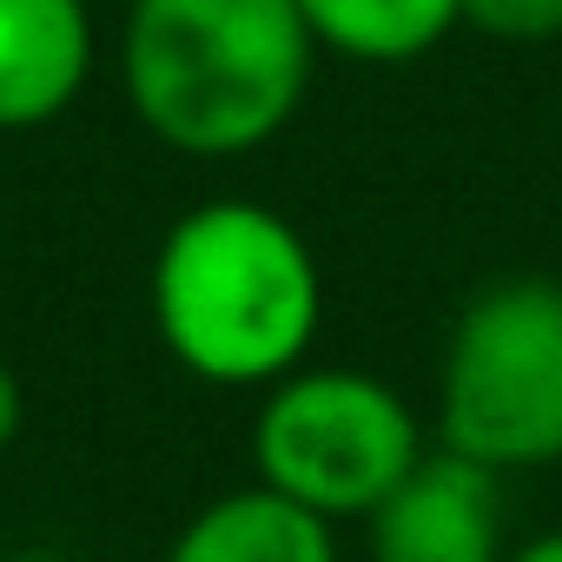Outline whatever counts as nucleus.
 <instances>
[{"mask_svg":"<svg viewBox=\"0 0 562 562\" xmlns=\"http://www.w3.org/2000/svg\"><path fill=\"white\" fill-rule=\"evenodd\" d=\"M371 562H509V496L503 470L437 443L411 476L364 516Z\"/></svg>","mask_w":562,"mask_h":562,"instance_id":"obj_5","label":"nucleus"},{"mask_svg":"<svg viewBox=\"0 0 562 562\" xmlns=\"http://www.w3.org/2000/svg\"><path fill=\"white\" fill-rule=\"evenodd\" d=\"M424 424L397 384L351 364H299L265 384L251 424V470L312 516H371L424 457Z\"/></svg>","mask_w":562,"mask_h":562,"instance_id":"obj_4","label":"nucleus"},{"mask_svg":"<svg viewBox=\"0 0 562 562\" xmlns=\"http://www.w3.org/2000/svg\"><path fill=\"white\" fill-rule=\"evenodd\" d=\"M312 67L318 41L299 0H126L120 87L172 153H258L299 120Z\"/></svg>","mask_w":562,"mask_h":562,"instance_id":"obj_2","label":"nucleus"},{"mask_svg":"<svg viewBox=\"0 0 562 562\" xmlns=\"http://www.w3.org/2000/svg\"><path fill=\"white\" fill-rule=\"evenodd\" d=\"M463 27L490 41H555L562 0H463Z\"/></svg>","mask_w":562,"mask_h":562,"instance_id":"obj_9","label":"nucleus"},{"mask_svg":"<svg viewBox=\"0 0 562 562\" xmlns=\"http://www.w3.org/2000/svg\"><path fill=\"white\" fill-rule=\"evenodd\" d=\"M21 424H27V391H21V378L8 364H0V450L21 437Z\"/></svg>","mask_w":562,"mask_h":562,"instance_id":"obj_10","label":"nucleus"},{"mask_svg":"<svg viewBox=\"0 0 562 562\" xmlns=\"http://www.w3.org/2000/svg\"><path fill=\"white\" fill-rule=\"evenodd\" d=\"M509 562H562V529H542V536L516 542V549H509Z\"/></svg>","mask_w":562,"mask_h":562,"instance_id":"obj_11","label":"nucleus"},{"mask_svg":"<svg viewBox=\"0 0 562 562\" xmlns=\"http://www.w3.org/2000/svg\"><path fill=\"white\" fill-rule=\"evenodd\" d=\"M318 54H345L358 67H404L450 41L463 0H299Z\"/></svg>","mask_w":562,"mask_h":562,"instance_id":"obj_8","label":"nucleus"},{"mask_svg":"<svg viewBox=\"0 0 562 562\" xmlns=\"http://www.w3.org/2000/svg\"><path fill=\"white\" fill-rule=\"evenodd\" d=\"M166 562H338V536L305 503L245 483L186 516L166 542Z\"/></svg>","mask_w":562,"mask_h":562,"instance_id":"obj_7","label":"nucleus"},{"mask_svg":"<svg viewBox=\"0 0 562 562\" xmlns=\"http://www.w3.org/2000/svg\"><path fill=\"white\" fill-rule=\"evenodd\" d=\"M437 443L503 476L562 463V285L555 278H496L457 312L443 371H437Z\"/></svg>","mask_w":562,"mask_h":562,"instance_id":"obj_3","label":"nucleus"},{"mask_svg":"<svg viewBox=\"0 0 562 562\" xmlns=\"http://www.w3.org/2000/svg\"><path fill=\"white\" fill-rule=\"evenodd\" d=\"M93 80L87 0H0V133L54 126Z\"/></svg>","mask_w":562,"mask_h":562,"instance_id":"obj_6","label":"nucleus"},{"mask_svg":"<svg viewBox=\"0 0 562 562\" xmlns=\"http://www.w3.org/2000/svg\"><path fill=\"white\" fill-rule=\"evenodd\" d=\"M159 345L218 391H265L305 364L325 278L305 232L258 199H205L179 212L153 251Z\"/></svg>","mask_w":562,"mask_h":562,"instance_id":"obj_1","label":"nucleus"}]
</instances>
